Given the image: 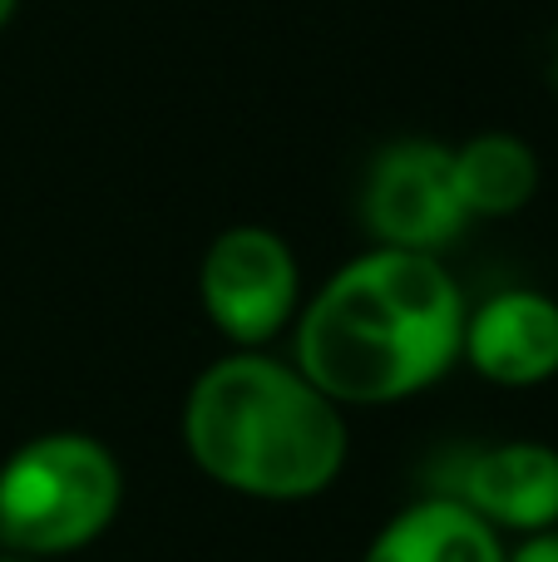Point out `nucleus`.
Listing matches in <instances>:
<instances>
[{"label":"nucleus","instance_id":"nucleus-1","mask_svg":"<svg viewBox=\"0 0 558 562\" xmlns=\"http://www.w3.org/2000/svg\"><path fill=\"white\" fill-rule=\"evenodd\" d=\"M465 301L431 252L371 247L342 262L292 321V366L342 409L425 395L460 366Z\"/></svg>","mask_w":558,"mask_h":562},{"label":"nucleus","instance_id":"nucleus-2","mask_svg":"<svg viewBox=\"0 0 558 562\" xmlns=\"http://www.w3.org/2000/svg\"><path fill=\"white\" fill-rule=\"evenodd\" d=\"M183 449L203 479L257 504H306L342 479L351 429L292 360L227 350L188 385Z\"/></svg>","mask_w":558,"mask_h":562},{"label":"nucleus","instance_id":"nucleus-3","mask_svg":"<svg viewBox=\"0 0 558 562\" xmlns=\"http://www.w3.org/2000/svg\"><path fill=\"white\" fill-rule=\"evenodd\" d=\"M124 508V464L85 429H45L0 459V553L69 558Z\"/></svg>","mask_w":558,"mask_h":562},{"label":"nucleus","instance_id":"nucleus-4","mask_svg":"<svg viewBox=\"0 0 558 562\" xmlns=\"http://www.w3.org/2000/svg\"><path fill=\"white\" fill-rule=\"evenodd\" d=\"M198 301L233 350H267L302 311V267L292 243L263 223L217 233L198 267Z\"/></svg>","mask_w":558,"mask_h":562},{"label":"nucleus","instance_id":"nucleus-5","mask_svg":"<svg viewBox=\"0 0 558 562\" xmlns=\"http://www.w3.org/2000/svg\"><path fill=\"white\" fill-rule=\"evenodd\" d=\"M361 217L371 227L376 247L440 257L470 227V213L455 193L450 148L425 144V138L381 148L371 173H366Z\"/></svg>","mask_w":558,"mask_h":562},{"label":"nucleus","instance_id":"nucleus-6","mask_svg":"<svg viewBox=\"0 0 558 562\" xmlns=\"http://www.w3.org/2000/svg\"><path fill=\"white\" fill-rule=\"evenodd\" d=\"M435 494L460 498L494 533H549L558 528V449L544 439H504L475 449L460 474Z\"/></svg>","mask_w":558,"mask_h":562},{"label":"nucleus","instance_id":"nucleus-7","mask_svg":"<svg viewBox=\"0 0 558 562\" xmlns=\"http://www.w3.org/2000/svg\"><path fill=\"white\" fill-rule=\"evenodd\" d=\"M460 360L500 390H534L558 375V301L534 286H504L470 306Z\"/></svg>","mask_w":558,"mask_h":562},{"label":"nucleus","instance_id":"nucleus-8","mask_svg":"<svg viewBox=\"0 0 558 562\" xmlns=\"http://www.w3.org/2000/svg\"><path fill=\"white\" fill-rule=\"evenodd\" d=\"M504 538L475 508L450 494H425L376 528L361 562H504Z\"/></svg>","mask_w":558,"mask_h":562},{"label":"nucleus","instance_id":"nucleus-9","mask_svg":"<svg viewBox=\"0 0 558 562\" xmlns=\"http://www.w3.org/2000/svg\"><path fill=\"white\" fill-rule=\"evenodd\" d=\"M450 173L470 223L475 217H514L539 193V154L504 128L475 134L460 148H450Z\"/></svg>","mask_w":558,"mask_h":562},{"label":"nucleus","instance_id":"nucleus-10","mask_svg":"<svg viewBox=\"0 0 558 562\" xmlns=\"http://www.w3.org/2000/svg\"><path fill=\"white\" fill-rule=\"evenodd\" d=\"M504 562H558V528H549V533L520 538V543L504 553Z\"/></svg>","mask_w":558,"mask_h":562},{"label":"nucleus","instance_id":"nucleus-11","mask_svg":"<svg viewBox=\"0 0 558 562\" xmlns=\"http://www.w3.org/2000/svg\"><path fill=\"white\" fill-rule=\"evenodd\" d=\"M15 5H20V0H0V30L10 25V15H15Z\"/></svg>","mask_w":558,"mask_h":562},{"label":"nucleus","instance_id":"nucleus-12","mask_svg":"<svg viewBox=\"0 0 558 562\" xmlns=\"http://www.w3.org/2000/svg\"><path fill=\"white\" fill-rule=\"evenodd\" d=\"M0 562H40V558H20V553H0Z\"/></svg>","mask_w":558,"mask_h":562}]
</instances>
